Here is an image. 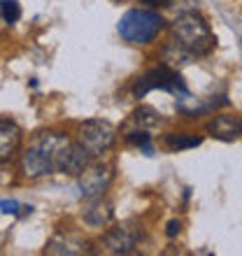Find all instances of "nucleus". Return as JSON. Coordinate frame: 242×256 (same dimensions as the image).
Segmentation results:
<instances>
[{
    "label": "nucleus",
    "mask_w": 242,
    "mask_h": 256,
    "mask_svg": "<svg viewBox=\"0 0 242 256\" xmlns=\"http://www.w3.org/2000/svg\"><path fill=\"white\" fill-rule=\"evenodd\" d=\"M68 138L60 133H40L38 138H33V142L28 144V149L21 154L19 168L21 172L30 180L44 175H54L56 172V158L58 152L66 147Z\"/></svg>",
    "instance_id": "f257e3e1"
},
{
    "label": "nucleus",
    "mask_w": 242,
    "mask_h": 256,
    "mask_svg": "<svg viewBox=\"0 0 242 256\" xmlns=\"http://www.w3.org/2000/svg\"><path fill=\"white\" fill-rule=\"evenodd\" d=\"M154 88H161V91H168V94H175V96L188 94V88L184 84V80H182V74L177 72V68H170L166 63L158 68H152L149 72L142 74L140 80L135 82L133 96L135 98H144Z\"/></svg>",
    "instance_id": "20e7f679"
},
{
    "label": "nucleus",
    "mask_w": 242,
    "mask_h": 256,
    "mask_svg": "<svg viewBox=\"0 0 242 256\" xmlns=\"http://www.w3.org/2000/svg\"><path fill=\"white\" fill-rule=\"evenodd\" d=\"M126 142H128V144H135V147L144 149L147 154H152V135H149L144 128L133 130V133H126Z\"/></svg>",
    "instance_id": "dca6fc26"
},
{
    "label": "nucleus",
    "mask_w": 242,
    "mask_h": 256,
    "mask_svg": "<svg viewBox=\"0 0 242 256\" xmlns=\"http://www.w3.org/2000/svg\"><path fill=\"white\" fill-rule=\"evenodd\" d=\"M21 144V128L12 119H0V163L10 161Z\"/></svg>",
    "instance_id": "9b49d317"
},
{
    "label": "nucleus",
    "mask_w": 242,
    "mask_h": 256,
    "mask_svg": "<svg viewBox=\"0 0 242 256\" xmlns=\"http://www.w3.org/2000/svg\"><path fill=\"white\" fill-rule=\"evenodd\" d=\"M144 238V230H142L140 224L135 222H126L116 226V228H110L105 236H102V244L110 254H133L135 247L142 242Z\"/></svg>",
    "instance_id": "0eeeda50"
},
{
    "label": "nucleus",
    "mask_w": 242,
    "mask_h": 256,
    "mask_svg": "<svg viewBox=\"0 0 242 256\" xmlns=\"http://www.w3.org/2000/svg\"><path fill=\"white\" fill-rule=\"evenodd\" d=\"M142 2L149 7H170L172 5V0H142Z\"/></svg>",
    "instance_id": "6ab92c4d"
},
{
    "label": "nucleus",
    "mask_w": 242,
    "mask_h": 256,
    "mask_svg": "<svg viewBox=\"0 0 242 256\" xmlns=\"http://www.w3.org/2000/svg\"><path fill=\"white\" fill-rule=\"evenodd\" d=\"M114 180V170L108 163H88L86 168L77 175V189L84 200H96L102 198L110 184Z\"/></svg>",
    "instance_id": "423d86ee"
},
{
    "label": "nucleus",
    "mask_w": 242,
    "mask_h": 256,
    "mask_svg": "<svg viewBox=\"0 0 242 256\" xmlns=\"http://www.w3.org/2000/svg\"><path fill=\"white\" fill-rule=\"evenodd\" d=\"M21 208H24V205H21V202H16V200H0V212H2V214H12V216H19L21 214Z\"/></svg>",
    "instance_id": "f3484780"
},
{
    "label": "nucleus",
    "mask_w": 242,
    "mask_h": 256,
    "mask_svg": "<svg viewBox=\"0 0 242 256\" xmlns=\"http://www.w3.org/2000/svg\"><path fill=\"white\" fill-rule=\"evenodd\" d=\"M84 222L88 226H94V228H102V226H108L112 219H114V208H112V202L102 200V198H96L91 200L86 210H84Z\"/></svg>",
    "instance_id": "f8f14e48"
},
{
    "label": "nucleus",
    "mask_w": 242,
    "mask_h": 256,
    "mask_svg": "<svg viewBox=\"0 0 242 256\" xmlns=\"http://www.w3.org/2000/svg\"><path fill=\"white\" fill-rule=\"evenodd\" d=\"M88 158H91V154H88L86 149L82 147L80 142H66V147L58 152V158H56V172H60V175H80L82 170L88 166Z\"/></svg>",
    "instance_id": "6e6552de"
},
{
    "label": "nucleus",
    "mask_w": 242,
    "mask_h": 256,
    "mask_svg": "<svg viewBox=\"0 0 242 256\" xmlns=\"http://www.w3.org/2000/svg\"><path fill=\"white\" fill-rule=\"evenodd\" d=\"M172 38L182 49H186L194 56H208L214 49V33L205 16L198 12H182L175 21H172Z\"/></svg>",
    "instance_id": "f03ea898"
},
{
    "label": "nucleus",
    "mask_w": 242,
    "mask_h": 256,
    "mask_svg": "<svg viewBox=\"0 0 242 256\" xmlns=\"http://www.w3.org/2000/svg\"><path fill=\"white\" fill-rule=\"evenodd\" d=\"M180 230H182V224L177 222V219H172V222H168L166 236H168V238H175V236H180Z\"/></svg>",
    "instance_id": "a211bd4d"
},
{
    "label": "nucleus",
    "mask_w": 242,
    "mask_h": 256,
    "mask_svg": "<svg viewBox=\"0 0 242 256\" xmlns=\"http://www.w3.org/2000/svg\"><path fill=\"white\" fill-rule=\"evenodd\" d=\"M130 119H133V124H138L140 128H144V130L156 128V126H161V124H163L161 112H158V110H154V108H149V105H140V108L130 114Z\"/></svg>",
    "instance_id": "4468645a"
},
{
    "label": "nucleus",
    "mask_w": 242,
    "mask_h": 256,
    "mask_svg": "<svg viewBox=\"0 0 242 256\" xmlns=\"http://www.w3.org/2000/svg\"><path fill=\"white\" fill-rule=\"evenodd\" d=\"M91 242L88 240H82L77 236H70V233H58L47 242L44 247V254L49 256H82V254H91Z\"/></svg>",
    "instance_id": "1a4fd4ad"
},
{
    "label": "nucleus",
    "mask_w": 242,
    "mask_h": 256,
    "mask_svg": "<svg viewBox=\"0 0 242 256\" xmlns=\"http://www.w3.org/2000/svg\"><path fill=\"white\" fill-rule=\"evenodd\" d=\"M0 16L5 24H16L21 19V7L16 0H2L0 2Z\"/></svg>",
    "instance_id": "2eb2a0df"
},
{
    "label": "nucleus",
    "mask_w": 242,
    "mask_h": 256,
    "mask_svg": "<svg viewBox=\"0 0 242 256\" xmlns=\"http://www.w3.org/2000/svg\"><path fill=\"white\" fill-rule=\"evenodd\" d=\"M77 142L94 158H98V156L108 154L110 149L114 147L116 128L110 122H102V119H88V122L80 124V128H77Z\"/></svg>",
    "instance_id": "39448f33"
},
{
    "label": "nucleus",
    "mask_w": 242,
    "mask_h": 256,
    "mask_svg": "<svg viewBox=\"0 0 242 256\" xmlns=\"http://www.w3.org/2000/svg\"><path fill=\"white\" fill-rule=\"evenodd\" d=\"M166 28V19L156 10H130L119 19V35L128 44H149Z\"/></svg>",
    "instance_id": "7ed1b4c3"
},
{
    "label": "nucleus",
    "mask_w": 242,
    "mask_h": 256,
    "mask_svg": "<svg viewBox=\"0 0 242 256\" xmlns=\"http://www.w3.org/2000/svg\"><path fill=\"white\" fill-rule=\"evenodd\" d=\"M202 138L200 135H191V133H166L163 135V144L170 152H184V149H196L200 147Z\"/></svg>",
    "instance_id": "ddd939ff"
},
{
    "label": "nucleus",
    "mask_w": 242,
    "mask_h": 256,
    "mask_svg": "<svg viewBox=\"0 0 242 256\" xmlns=\"http://www.w3.org/2000/svg\"><path fill=\"white\" fill-rule=\"evenodd\" d=\"M208 135L219 142H236L242 135V119L233 114H219L214 119H210L208 124Z\"/></svg>",
    "instance_id": "9d476101"
}]
</instances>
